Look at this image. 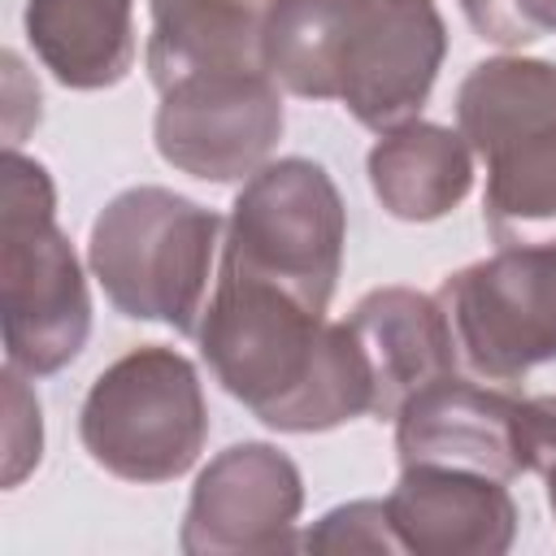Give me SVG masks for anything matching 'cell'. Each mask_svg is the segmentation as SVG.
Instances as JSON below:
<instances>
[{
	"mask_svg": "<svg viewBox=\"0 0 556 556\" xmlns=\"http://www.w3.org/2000/svg\"><path fill=\"white\" fill-rule=\"evenodd\" d=\"M447 56L434 0H278L261 61L300 100H339L365 130L413 122Z\"/></svg>",
	"mask_w": 556,
	"mask_h": 556,
	"instance_id": "obj_2",
	"label": "cell"
},
{
	"mask_svg": "<svg viewBox=\"0 0 556 556\" xmlns=\"http://www.w3.org/2000/svg\"><path fill=\"white\" fill-rule=\"evenodd\" d=\"M374 200L395 222H439L473 191V148L439 122H400L365 156Z\"/></svg>",
	"mask_w": 556,
	"mask_h": 556,
	"instance_id": "obj_15",
	"label": "cell"
},
{
	"mask_svg": "<svg viewBox=\"0 0 556 556\" xmlns=\"http://www.w3.org/2000/svg\"><path fill=\"white\" fill-rule=\"evenodd\" d=\"M348 243V208L334 178L308 156L265 161L235 195L217 269L282 287L304 308H330Z\"/></svg>",
	"mask_w": 556,
	"mask_h": 556,
	"instance_id": "obj_7",
	"label": "cell"
},
{
	"mask_svg": "<svg viewBox=\"0 0 556 556\" xmlns=\"http://www.w3.org/2000/svg\"><path fill=\"white\" fill-rule=\"evenodd\" d=\"M395 452L400 465H456L508 482L526 473L521 400L473 374H443L395 413Z\"/></svg>",
	"mask_w": 556,
	"mask_h": 556,
	"instance_id": "obj_11",
	"label": "cell"
},
{
	"mask_svg": "<svg viewBox=\"0 0 556 556\" xmlns=\"http://www.w3.org/2000/svg\"><path fill=\"white\" fill-rule=\"evenodd\" d=\"M465 22L495 48H521L556 35V0H460Z\"/></svg>",
	"mask_w": 556,
	"mask_h": 556,
	"instance_id": "obj_18",
	"label": "cell"
},
{
	"mask_svg": "<svg viewBox=\"0 0 556 556\" xmlns=\"http://www.w3.org/2000/svg\"><path fill=\"white\" fill-rule=\"evenodd\" d=\"M348 326L374 374L378 421H395V413L413 391L460 369L456 339L439 295H426L413 287H378L356 300Z\"/></svg>",
	"mask_w": 556,
	"mask_h": 556,
	"instance_id": "obj_13",
	"label": "cell"
},
{
	"mask_svg": "<svg viewBox=\"0 0 556 556\" xmlns=\"http://www.w3.org/2000/svg\"><path fill=\"white\" fill-rule=\"evenodd\" d=\"M456 130L486 165L482 222L495 243L556 230V61L500 52L456 87Z\"/></svg>",
	"mask_w": 556,
	"mask_h": 556,
	"instance_id": "obj_4",
	"label": "cell"
},
{
	"mask_svg": "<svg viewBox=\"0 0 556 556\" xmlns=\"http://www.w3.org/2000/svg\"><path fill=\"white\" fill-rule=\"evenodd\" d=\"M304 508V478L287 452L261 439L217 452L191 486L178 547L187 556H239L300 547L295 517Z\"/></svg>",
	"mask_w": 556,
	"mask_h": 556,
	"instance_id": "obj_10",
	"label": "cell"
},
{
	"mask_svg": "<svg viewBox=\"0 0 556 556\" xmlns=\"http://www.w3.org/2000/svg\"><path fill=\"white\" fill-rule=\"evenodd\" d=\"M226 217L169 191L126 187L91 222L87 269L104 300L130 321H165L195 339Z\"/></svg>",
	"mask_w": 556,
	"mask_h": 556,
	"instance_id": "obj_5",
	"label": "cell"
},
{
	"mask_svg": "<svg viewBox=\"0 0 556 556\" xmlns=\"http://www.w3.org/2000/svg\"><path fill=\"white\" fill-rule=\"evenodd\" d=\"M460 369L482 382H521L556 361V239L500 243L439 282Z\"/></svg>",
	"mask_w": 556,
	"mask_h": 556,
	"instance_id": "obj_8",
	"label": "cell"
},
{
	"mask_svg": "<svg viewBox=\"0 0 556 556\" xmlns=\"http://www.w3.org/2000/svg\"><path fill=\"white\" fill-rule=\"evenodd\" d=\"M87 456L122 482H174L208 443V404L195 365L143 343L96 374L78 408Z\"/></svg>",
	"mask_w": 556,
	"mask_h": 556,
	"instance_id": "obj_6",
	"label": "cell"
},
{
	"mask_svg": "<svg viewBox=\"0 0 556 556\" xmlns=\"http://www.w3.org/2000/svg\"><path fill=\"white\" fill-rule=\"evenodd\" d=\"M200 356L230 400L282 434L374 417V374L348 321H326L274 282L217 269Z\"/></svg>",
	"mask_w": 556,
	"mask_h": 556,
	"instance_id": "obj_1",
	"label": "cell"
},
{
	"mask_svg": "<svg viewBox=\"0 0 556 556\" xmlns=\"http://www.w3.org/2000/svg\"><path fill=\"white\" fill-rule=\"evenodd\" d=\"M4 486H17L43 456V421L39 400L26 387V374L4 365Z\"/></svg>",
	"mask_w": 556,
	"mask_h": 556,
	"instance_id": "obj_19",
	"label": "cell"
},
{
	"mask_svg": "<svg viewBox=\"0 0 556 556\" xmlns=\"http://www.w3.org/2000/svg\"><path fill=\"white\" fill-rule=\"evenodd\" d=\"M400 552L413 556H504L517 539V504L504 478L456 465H400L382 500Z\"/></svg>",
	"mask_w": 556,
	"mask_h": 556,
	"instance_id": "obj_12",
	"label": "cell"
},
{
	"mask_svg": "<svg viewBox=\"0 0 556 556\" xmlns=\"http://www.w3.org/2000/svg\"><path fill=\"white\" fill-rule=\"evenodd\" d=\"M278 0H148L143 65L156 91L204 70H265L261 39Z\"/></svg>",
	"mask_w": 556,
	"mask_h": 556,
	"instance_id": "obj_14",
	"label": "cell"
},
{
	"mask_svg": "<svg viewBox=\"0 0 556 556\" xmlns=\"http://www.w3.org/2000/svg\"><path fill=\"white\" fill-rule=\"evenodd\" d=\"M0 326L4 361L26 378L65 369L91 334V291L56 226V187L17 148H4L0 174Z\"/></svg>",
	"mask_w": 556,
	"mask_h": 556,
	"instance_id": "obj_3",
	"label": "cell"
},
{
	"mask_svg": "<svg viewBox=\"0 0 556 556\" xmlns=\"http://www.w3.org/2000/svg\"><path fill=\"white\" fill-rule=\"evenodd\" d=\"M282 126V87L269 70H204L161 91L152 143L178 174L248 182L278 148Z\"/></svg>",
	"mask_w": 556,
	"mask_h": 556,
	"instance_id": "obj_9",
	"label": "cell"
},
{
	"mask_svg": "<svg viewBox=\"0 0 556 556\" xmlns=\"http://www.w3.org/2000/svg\"><path fill=\"white\" fill-rule=\"evenodd\" d=\"M308 552H400V539L391 530L382 500H352L330 508L304 539Z\"/></svg>",
	"mask_w": 556,
	"mask_h": 556,
	"instance_id": "obj_17",
	"label": "cell"
},
{
	"mask_svg": "<svg viewBox=\"0 0 556 556\" xmlns=\"http://www.w3.org/2000/svg\"><path fill=\"white\" fill-rule=\"evenodd\" d=\"M22 26L70 91H104L135 70V0H26Z\"/></svg>",
	"mask_w": 556,
	"mask_h": 556,
	"instance_id": "obj_16",
	"label": "cell"
},
{
	"mask_svg": "<svg viewBox=\"0 0 556 556\" xmlns=\"http://www.w3.org/2000/svg\"><path fill=\"white\" fill-rule=\"evenodd\" d=\"M521 452H526V473L543 478L556 517V395L521 400Z\"/></svg>",
	"mask_w": 556,
	"mask_h": 556,
	"instance_id": "obj_20",
	"label": "cell"
}]
</instances>
